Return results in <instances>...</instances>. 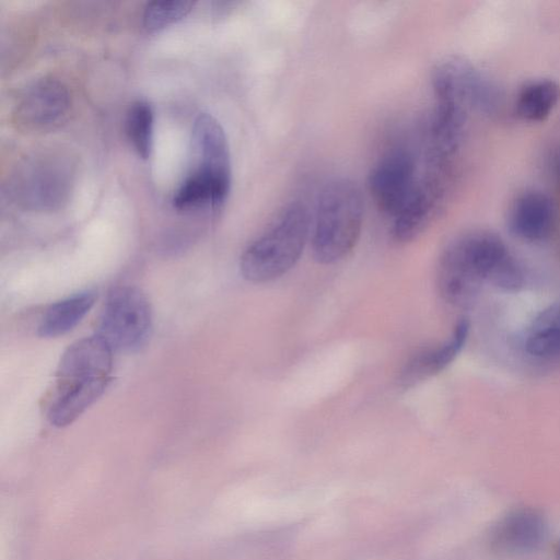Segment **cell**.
Here are the masks:
<instances>
[{
    "label": "cell",
    "mask_w": 560,
    "mask_h": 560,
    "mask_svg": "<svg viewBox=\"0 0 560 560\" xmlns=\"http://www.w3.org/2000/svg\"><path fill=\"white\" fill-rule=\"evenodd\" d=\"M549 168L552 178L555 179L556 184L560 187V150L556 151L549 162Z\"/></svg>",
    "instance_id": "ffe728a7"
},
{
    "label": "cell",
    "mask_w": 560,
    "mask_h": 560,
    "mask_svg": "<svg viewBox=\"0 0 560 560\" xmlns=\"http://www.w3.org/2000/svg\"><path fill=\"white\" fill-rule=\"evenodd\" d=\"M310 233L307 207L298 200L283 206L243 252L240 260L243 278L266 283L285 275L300 259Z\"/></svg>",
    "instance_id": "3957f363"
},
{
    "label": "cell",
    "mask_w": 560,
    "mask_h": 560,
    "mask_svg": "<svg viewBox=\"0 0 560 560\" xmlns=\"http://www.w3.org/2000/svg\"><path fill=\"white\" fill-rule=\"evenodd\" d=\"M194 1L158 0L148 2L143 12V25L149 31L162 30L186 16Z\"/></svg>",
    "instance_id": "d6986e66"
},
{
    "label": "cell",
    "mask_w": 560,
    "mask_h": 560,
    "mask_svg": "<svg viewBox=\"0 0 560 560\" xmlns=\"http://www.w3.org/2000/svg\"><path fill=\"white\" fill-rule=\"evenodd\" d=\"M548 535L544 514L534 508L514 509L493 526L490 548L502 556H523L541 548Z\"/></svg>",
    "instance_id": "8fae6325"
},
{
    "label": "cell",
    "mask_w": 560,
    "mask_h": 560,
    "mask_svg": "<svg viewBox=\"0 0 560 560\" xmlns=\"http://www.w3.org/2000/svg\"><path fill=\"white\" fill-rule=\"evenodd\" d=\"M69 93L58 80L43 78L28 85L15 106V118L30 130L48 129L58 124L68 112Z\"/></svg>",
    "instance_id": "7c38bea8"
},
{
    "label": "cell",
    "mask_w": 560,
    "mask_h": 560,
    "mask_svg": "<svg viewBox=\"0 0 560 560\" xmlns=\"http://www.w3.org/2000/svg\"><path fill=\"white\" fill-rule=\"evenodd\" d=\"M558 210L553 199L538 189L520 194L510 206L508 226L517 238L526 242L547 240L556 229Z\"/></svg>",
    "instance_id": "4fadbf2b"
},
{
    "label": "cell",
    "mask_w": 560,
    "mask_h": 560,
    "mask_svg": "<svg viewBox=\"0 0 560 560\" xmlns=\"http://www.w3.org/2000/svg\"><path fill=\"white\" fill-rule=\"evenodd\" d=\"M364 200L349 178L329 180L322 189L312 229V253L320 265L343 259L355 246L362 230Z\"/></svg>",
    "instance_id": "277c9868"
},
{
    "label": "cell",
    "mask_w": 560,
    "mask_h": 560,
    "mask_svg": "<svg viewBox=\"0 0 560 560\" xmlns=\"http://www.w3.org/2000/svg\"><path fill=\"white\" fill-rule=\"evenodd\" d=\"M470 331L467 317H460L444 341L416 352L401 368L398 384L413 387L445 370L465 347Z\"/></svg>",
    "instance_id": "5bb4252c"
},
{
    "label": "cell",
    "mask_w": 560,
    "mask_h": 560,
    "mask_svg": "<svg viewBox=\"0 0 560 560\" xmlns=\"http://www.w3.org/2000/svg\"><path fill=\"white\" fill-rule=\"evenodd\" d=\"M417 179L412 154L405 149H395L373 165L368 188L377 208L393 218L407 201Z\"/></svg>",
    "instance_id": "30bf717a"
},
{
    "label": "cell",
    "mask_w": 560,
    "mask_h": 560,
    "mask_svg": "<svg viewBox=\"0 0 560 560\" xmlns=\"http://www.w3.org/2000/svg\"><path fill=\"white\" fill-rule=\"evenodd\" d=\"M556 560H560V539L556 547Z\"/></svg>",
    "instance_id": "44dd1931"
},
{
    "label": "cell",
    "mask_w": 560,
    "mask_h": 560,
    "mask_svg": "<svg viewBox=\"0 0 560 560\" xmlns=\"http://www.w3.org/2000/svg\"><path fill=\"white\" fill-rule=\"evenodd\" d=\"M59 158L33 156L18 167L9 186L20 205L36 210L59 207L70 186L69 165Z\"/></svg>",
    "instance_id": "ba28073f"
},
{
    "label": "cell",
    "mask_w": 560,
    "mask_h": 560,
    "mask_svg": "<svg viewBox=\"0 0 560 560\" xmlns=\"http://www.w3.org/2000/svg\"><path fill=\"white\" fill-rule=\"evenodd\" d=\"M127 135L137 153L148 159L152 150L153 112L143 101L133 103L126 118Z\"/></svg>",
    "instance_id": "ac0fdd59"
},
{
    "label": "cell",
    "mask_w": 560,
    "mask_h": 560,
    "mask_svg": "<svg viewBox=\"0 0 560 560\" xmlns=\"http://www.w3.org/2000/svg\"><path fill=\"white\" fill-rule=\"evenodd\" d=\"M95 299V291L88 290L51 304L39 319L38 336L54 338L70 331L86 315Z\"/></svg>",
    "instance_id": "e0dca14e"
},
{
    "label": "cell",
    "mask_w": 560,
    "mask_h": 560,
    "mask_svg": "<svg viewBox=\"0 0 560 560\" xmlns=\"http://www.w3.org/2000/svg\"><path fill=\"white\" fill-rule=\"evenodd\" d=\"M113 350L97 335L77 340L61 355L47 401L46 417L66 427L105 392L110 382Z\"/></svg>",
    "instance_id": "7a4b0ae2"
},
{
    "label": "cell",
    "mask_w": 560,
    "mask_h": 560,
    "mask_svg": "<svg viewBox=\"0 0 560 560\" xmlns=\"http://www.w3.org/2000/svg\"><path fill=\"white\" fill-rule=\"evenodd\" d=\"M523 349L539 361L560 359V303L545 307L534 317L525 330Z\"/></svg>",
    "instance_id": "9a60e30c"
},
{
    "label": "cell",
    "mask_w": 560,
    "mask_h": 560,
    "mask_svg": "<svg viewBox=\"0 0 560 560\" xmlns=\"http://www.w3.org/2000/svg\"><path fill=\"white\" fill-rule=\"evenodd\" d=\"M435 103L456 106L487 117L499 116L505 105L502 88L471 61L450 56L440 60L431 73Z\"/></svg>",
    "instance_id": "5b68a950"
},
{
    "label": "cell",
    "mask_w": 560,
    "mask_h": 560,
    "mask_svg": "<svg viewBox=\"0 0 560 560\" xmlns=\"http://www.w3.org/2000/svg\"><path fill=\"white\" fill-rule=\"evenodd\" d=\"M452 166L428 163L401 209L393 217L392 236L397 243H410L422 235L445 208L454 176Z\"/></svg>",
    "instance_id": "52a82bcc"
},
{
    "label": "cell",
    "mask_w": 560,
    "mask_h": 560,
    "mask_svg": "<svg viewBox=\"0 0 560 560\" xmlns=\"http://www.w3.org/2000/svg\"><path fill=\"white\" fill-rule=\"evenodd\" d=\"M560 102V84L550 78H536L524 82L518 89L513 109L527 122L547 119Z\"/></svg>",
    "instance_id": "2e32d148"
},
{
    "label": "cell",
    "mask_w": 560,
    "mask_h": 560,
    "mask_svg": "<svg viewBox=\"0 0 560 560\" xmlns=\"http://www.w3.org/2000/svg\"><path fill=\"white\" fill-rule=\"evenodd\" d=\"M524 270L500 235L474 230L452 238L440 254L436 287L454 306L468 305L485 283L503 291H518Z\"/></svg>",
    "instance_id": "6da1fadb"
},
{
    "label": "cell",
    "mask_w": 560,
    "mask_h": 560,
    "mask_svg": "<svg viewBox=\"0 0 560 560\" xmlns=\"http://www.w3.org/2000/svg\"><path fill=\"white\" fill-rule=\"evenodd\" d=\"M152 331V310L144 293L133 285H119L108 293L97 336L114 351L136 352Z\"/></svg>",
    "instance_id": "8992f818"
},
{
    "label": "cell",
    "mask_w": 560,
    "mask_h": 560,
    "mask_svg": "<svg viewBox=\"0 0 560 560\" xmlns=\"http://www.w3.org/2000/svg\"><path fill=\"white\" fill-rule=\"evenodd\" d=\"M195 174L209 182L223 205L231 188V160L225 132L210 114H200L192 127Z\"/></svg>",
    "instance_id": "9c48e42d"
}]
</instances>
